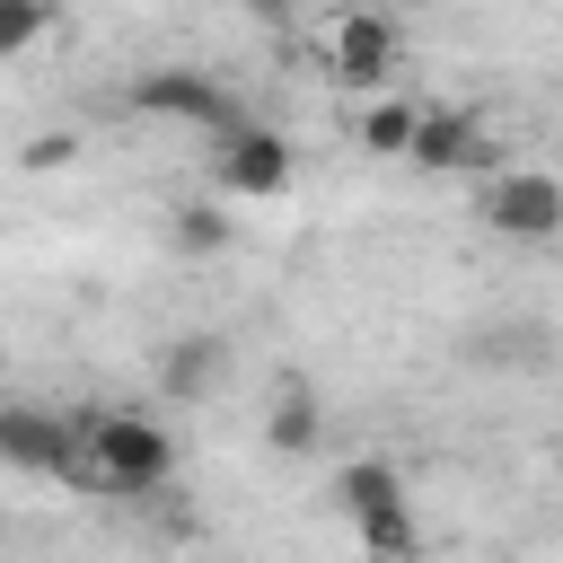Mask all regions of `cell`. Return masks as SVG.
Instances as JSON below:
<instances>
[{"label":"cell","mask_w":563,"mask_h":563,"mask_svg":"<svg viewBox=\"0 0 563 563\" xmlns=\"http://www.w3.org/2000/svg\"><path fill=\"white\" fill-rule=\"evenodd\" d=\"M79 422H88V484H106V493H123V501L167 493V475H176L167 422L132 413V405H79Z\"/></svg>","instance_id":"6da1fadb"},{"label":"cell","mask_w":563,"mask_h":563,"mask_svg":"<svg viewBox=\"0 0 563 563\" xmlns=\"http://www.w3.org/2000/svg\"><path fill=\"white\" fill-rule=\"evenodd\" d=\"M299 185V150L273 123H238L211 141V194L220 202H282Z\"/></svg>","instance_id":"7a4b0ae2"},{"label":"cell","mask_w":563,"mask_h":563,"mask_svg":"<svg viewBox=\"0 0 563 563\" xmlns=\"http://www.w3.org/2000/svg\"><path fill=\"white\" fill-rule=\"evenodd\" d=\"M132 106L158 114V123H194L202 141H220V132L246 123L238 97H229V79H211V70H194V62H158V70H141V79H132Z\"/></svg>","instance_id":"3957f363"},{"label":"cell","mask_w":563,"mask_h":563,"mask_svg":"<svg viewBox=\"0 0 563 563\" xmlns=\"http://www.w3.org/2000/svg\"><path fill=\"white\" fill-rule=\"evenodd\" d=\"M475 220H484L493 238L545 246V238H563V176H545V167H501V176H484Z\"/></svg>","instance_id":"277c9868"},{"label":"cell","mask_w":563,"mask_h":563,"mask_svg":"<svg viewBox=\"0 0 563 563\" xmlns=\"http://www.w3.org/2000/svg\"><path fill=\"white\" fill-rule=\"evenodd\" d=\"M0 466L18 475H88V422L53 405H0Z\"/></svg>","instance_id":"5b68a950"},{"label":"cell","mask_w":563,"mask_h":563,"mask_svg":"<svg viewBox=\"0 0 563 563\" xmlns=\"http://www.w3.org/2000/svg\"><path fill=\"white\" fill-rule=\"evenodd\" d=\"M413 167H431V176H449V167H484V176H501V141L484 132V114H466V106H422V123H413V150H405Z\"/></svg>","instance_id":"8992f818"},{"label":"cell","mask_w":563,"mask_h":563,"mask_svg":"<svg viewBox=\"0 0 563 563\" xmlns=\"http://www.w3.org/2000/svg\"><path fill=\"white\" fill-rule=\"evenodd\" d=\"M396 53H405L396 18H378V9H352V18H334V79H343V88H387Z\"/></svg>","instance_id":"52a82bcc"},{"label":"cell","mask_w":563,"mask_h":563,"mask_svg":"<svg viewBox=\"0 0 563 563\" xmlns=\"http://www.w3.org/2000/svg\"><path fill=\"white\" fill-rule=\"evenodd\" d=\"M334 510H343L352 528L413 510V493H405V466H396V457H352V466L334 475Z\"/></svg>","instance_id":"ba28073f"},{"label":"cell","mask_w":563,"mask_h":563,"mask_svg":"<svg viewBox=\"0 0 563 563\" xmlns=\"http://www.w3.org/2000/svg\"><path fill=\"white\" fill-rule=\"evenodd\" d=\"M158 378H167L176 405H202V396L229 378V343H220V334H176L167 361H158Z\"/></svg>","instance_id":"9c48e42d"},{"label":"cell","mask_w":563,"mask_h":563,"mask_svg":"<svg viewBox=\"0 0 563 563\" xmlns=\"http://www.w3.org/2000/svg\"><path fill=\"white\" fill-rule=\"evenodd\" d=\"M167 238H176L185 255H220V246L238 238V220L220 211V194H185V202H167Z\"/></svg>","instance_id":"30bf717a"},{"label":"cell","mask_w":563,"mask_h":563,"mask_svg":"<svg viewBox=\"0 0 563 563\" xmlns=\"http://www.w3.org/2000/svg\"><path fill=\"white\" fill-rule=\"evenodd\" d=\"M317 431H325L317 396H308V387H282V396H273V413H264V440H273L282 457H299V449H317Z\"/></svg>","instance_id":"8fae6325"},{"label":"cell","mask_w":563,"mask_h":563,"mask_svg":"<svg viewBox=\"0 0 563 563\" xmlns=\"http://www.w3.org/2000/svg\"><path fill=\"white\" fill-rule=\"evenodd\" d=\"M352 537H361V563H422V519H413V510L369 519V528H352Z\"/></svg>","instance_id":"7c38bea8"},{"label":"cell","mask_w":563,"mask_h":563,"mask_svg":"<svg viewBox=\"0 0 563 563\" xmlns=\"http://www.w3.org/2000/svg\"><path fill=\"white\" fill-rule=\"evenodd\" d=\"M413 123H422V106H369L352 141H361L369 158H405V150H413Z\"/></svg>","instance_id":"4fadbf2b"},{"label":"cell","mask_w":563,"mask_h":563,"mask_svg":"<svg viewBox=\"0 0 563 563\" xmlns=\"http://www.w3.org/2000/svg\"><path fill=\"white\" fill-rule=\"evenodd\" d=\"M44 26H53V9H35V0H0V62L26 53V44H44Z\"/></svg>","instance_id":"5bb4252c"},{"label":"cell","mask_w":563,"mask_h":563,"mask_svg":"<svg viewBox=\"0 0 563 563\" xmlns=\"http://www.w3.org/2000/svg\"><path fill=\"white\" fill-rule=\"evenodd\" d=\"M70 158H79V132H35V141H26V167H35V176H44V167H70Z\"/></svg>","instance_id":"9a60e30c"}]
</instances>
